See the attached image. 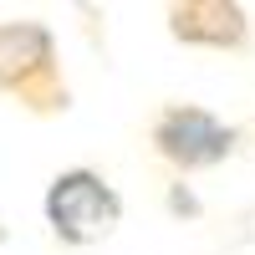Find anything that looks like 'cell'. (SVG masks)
Segmentation results:
<instances>
[{
    "mask_svg": "<svg viewBox=\"0 0 255 255\" xmlns=\"http://www.w3.org/2000/svg\"><path fill=\"white\" fill-rule=\"evenodd\" d=\"M0 92L36 118L72 108V87L46 20H0Z\"/></svg>",
    "mask_w": 255,
    "mask_h": 255,
    "instance_id": "obj_1",
    "label": "cell"
},
{
    "mask_svg": "<svg viewBox=\"0 0 255 255\" xmlns=\"http://www.w3.org/2000/svg\"><path fill=\"white\" fill-rule=\"evenodd\" d=\"M41 215H46V230L56 245L87 250V245H102L123 225V194L108 184L102 168L72 163L51 174L46 194H41Z\"/></svg>",
    "mask_w": 255,
    "mask_h": 255,
    "instance_id": "obj_2",
    "label": "cell"
},
{
    "mask_svg": "<svg viewBox=\"0 0 255 255\" xmlns=\"http://www.w3.org/2000/svg\"><path fill=\"white\" fill-rule=\"evenodd\" d=\"M148 143L153 153L174 168V174H204V168H220L240 153V128L225 123L220 113L199 108V102H163L148 123Z\"/></svg>",
    "mask_w": 255,
    "mask_h": 255,
    "instance_id": "obj_3",
    "label": "cell"
},
{
    "mask_svg": "<svg viewBox=\"0 0 255 255\" xmlns=\"http://www.w3.org/2000/svg\"><path fill=\"white\" fill-rule=\"evenodd\" d=\"M168 36L194 51H250V15L240 0H163Z\"/></svg>",
    "mask_w": 255,
    "mask_h": 255,
    "instance_id": "obj_4",
    "label": "cell"
},
{
    "mask_svg": "<svg viewBox=\"0 0 255 255\" xmlns=\"http://www.w3.org/2000/svg\"><path fill=\"white\" fill-rule=\"evenodd\" d=\"M168 215H184V220H199V199L189 194V184H168Z\"/></svg>",
    "mask_w": 255,
    "mask_h": 255,
    "instance_id": "obj_5",
    "label": "cell"
}]
</instances>
